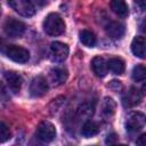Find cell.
Wrapping results in <instances>:
<instances>
[{"instance_id": "obj_26", "label": "cell", "mask_w": 146, "mask_h": 146, "mask_svg": "<svg viewBox=\"0 0 146 146\" xmlns=\"http://www.w3.org/2000/svg\"><path fill=\"white\" fill-rule=\"evenodd\" d=\"M135 3H136L141 10H146V0H135Z\"/></svg>"}, {"instance_id": "obj_2", "label": "cell", "mask_w": 146, "mask_h": 146, "mask_svg": "<svg viewBox=\"0 0 146 146\" xmlns=\"http://www.w3.org/2000/svg\"><path fill=\"white\" fill-rule=\"evenodd\" d=\"M2 52L6 55V57L19 64L26 63L30 58L29 50L21 46H16V44H7L6 47H3Z\"/></svg>"}, {"instance_id": "obj_15", "label": "cell", "mask_w": 146, "mask_h": 146, "mask_svg": "<svg viewBox=\"0 0 146 146\" xmlns=\"http://www.w3.org/2000/svg\"><path fill=\"white\" fill-rule=\"evenodd\" d=\"M116 110V103L111 97H105L100 105V114L104 119H110L114 115Z\"/></svg>"}, {"instance_id": "obj_4", "label": "cell", "mask_w": 146, "mask_h": 146, "mask_svg": "<svg viewBox=\"0 0 146 146\" xmlns=\"http://www.w3.org/2000/svg\"><path fill=\"white\" fill-rule=\"evenodd\" d=\"M25 24L18 19H15L13 17L7 18L3 24V32L9 38H19L25 32Z\"/></svg>"}, {"instance_id": "obj_22", "label": "cell", "mask_w": 146, "mask_h": 146, "mask_svg": "<svg viewBox=\"0 0 146 146\" xmlns=\"http://www.w3.org/2000/svg\"><path fill=\"white\" fill-rule=\"evenodd\" d=\"M10 130L9 128L5 124V122H1L0 123V141L1 143H5L7 141L9 138H10Z\"/></svg>"}, {"instance_id": "obj_29", "label": "cell", "mask_w": 146, "mask_h": 146, "mask_svg": "<svg viewBox=\"0 0 146 146\" xmlns=\"http://www.w3.org/2000/svg\"><path fill=\"white\" fill-rule=\"evenodd\" d=\"M141 89H143V92H144V94H146V83L143 86V88H141Z\"/></svg>"}, {"instance_id": "obj_1", "label": "cell", "mask_w": 146, "mask_h": 146, "mask_svg": "<svg viewBox=\"0 0 146 146\" xmlns=\"http://www.w3.org/2000/svg\"><path fill=\"white\" fill-rule=\"evenodd\" d=\"M43 30L51 36L60 35L65 31V22L58 14L51 13L46 17L43 22Z\"/></svg>"}, {"instance_id": "obj_17", "label": "cell", "mask_w": 146, "mask_h": 146, "mask_svg": "<svg viewBox=\"0 0 146 146\" xmlns=\"http://www.w3.org/2000/svg\"><path fill=\"white\" fill-rule=\"evenodd\" d=\"M107 67H108V70H110L113 74H116V75L123 74V72H124V70H125L124 62H123V59L120 58V57H112V58L107 62Z\"/></svg>"}, {"instance_id": "obj_28", "label": "cell", "mask_w": 146, "mask_h": 146, "mask_svg": "<svg viewBox=\"0 0 146 146\" xmlns=\"http://www.w3.org/2000/svg\"><path fill=\"white\" fill-rule=\"evenodd\" d=\"M140 30H141V32H143V33H145V34H146V19L141 22V24H140Z\"/></svg>"}, {"instance_id": "obj_25", "label": "cell", "mask_w": 146, "mask_h": 146, "mask_svg": "<svg viewBox=\"0 0 146 146\" xmlns=\"http://www.w3.org/2000/svg\"><path fill=\"white\" fill-rule=\"evenodd\" d=\"M136 143H137V145L146 146V132L143 133V135H140V136L138 137V139L136 140Z\"/></svg>"}, {"instance_id": "obj_24", "label": "cell", "mask_w": 146, "mask_h": 146, "mask_svg": "<svg viewBox=\"0 0 146 146\" xmlns=\"http://www.w3.org/2000/svg\"><path fill=\"white\" fill-rule=\"evenodd\" d=\"M105 143L108 145H111V144H116L117 143V136L115 135V133H110L107 137H106V139H105Z\"/></svg>"}, {"instance_id": "obj_18", "label": "cell", "mask_w": 146, "mask_h": 146, "mask_svg": "<svg viewBox=\"0 0 146 146\" xmlns=\"http://www.w3.org/2000/svg\"><path fill=\"white\" fill-rule=\"evenodd\" d=\"M98 132H99V125H98V123L95 122V121H91V120L86 121L84 124L82 125V129H81V133L86 138L94 137Z\"/></svg>"}, {"instance_id": "obj_27", "label": "cell", "mask_w": 146, "mask_h": 146, "mask_svg": "<svg viewBox=\"0 0 146 146\" xmlns=\"http://www.w3.org/2000/svg\"><path fill=\"white\" fill-rule=\"evenodd\" d=\"M34 3H36L38 6H44L47 3V0H33Z\"/></svg>"}, {"instance_id": "obj_21", "label": "cell", "mask_w": 146, "mask_h": 146, "mask_svg": "<svg viewBox=\"0 0 146 146\" xmlns=\"http://www.w3.org/2000/svg\"><path fill=\"white\" fill-rule=\"evenodd\" d=\"M94 105H91L90 103H83L79 106L78 108V114L81 117H90L94 114Z\"/></svg>"}, {"instance_id": "obj_6", "label": "cell", "mask_w": 146, "mask_h": 146, "mask_svg": "<svg viewBox=\"0 0 146 146\" xmlns=\"http://www.w3.org/2000/svg\"><path fill=\"white\" fill-rule=\"evenodd\" d=\"M8 5L22 16L30 17L35 14V7L32 0H8Z\"/></svg>"}, {"instance_id": "obj_5", "label": "cell", "mask_w": 146, "mask_h": 146, "mask_svg": "<svg viewBox=\"0 0 146 146\" xmlns=\"http://www.w3.org/2000/svg\"><path fill=\"white\" fill-rule=\"evenodd\" d=\"M35 136L39 140L43 141V143H50L55 139L56 137V129L55 125L52 123H50L49 121H42L41 123H39L36 131H35Z\"/></svg>"}, {"instance_id": "obj_12", "label": "cell", "mask_w": 146, "mask_h": 146, "mask_svg": "<svg viewBox=\"0 0 146 146\" xmlns=\"http://www.w3.org/2000/svg\"><path fill=\"white\" fill-rule=\"evenodd\" d=\"M105 31H106V34L111 38V39H121L123 35H124V32H125V27L122 23L120 22H110L106 26H105Z\"/></svg>"}, {"instance_id": "obj_19", "label": "cell", "mask_w": 146, "mask_h": 146, "mask_svg": "<svg viewBox=\"0 0 146 146\" xmlns=\"http://www.w3.org/2000/svg\"><path fill=\"white\" fill-rule=\"evenodd\" d=\"M79 39L82 42V44H84L86 47H89V48L95 47L96 46V42H97L96 35L91 31H89V30H82V31H80Z\"/></svg>"}, {"instance_id": "obj_10", "label": "cell", "mask_w": 146, "mask_h": 146, "mask_svg": "<svg viewBox=\"0 0 146 146\" xmlns=\"http://www.w3.org/2000/svg\"><path fill=\"white\" fill-rule=\"evenodd\" d=\"M67 76H68V73L63 67H55V68H51L49 72V81L55 87L64 84L67 80Z\"/></svg>"}, {"instance_id": "obj_11", "label": "cell", "mask_w": 146, "mask_h": 146, "mask_svg": "<svg viewBox=\"0 0 146 146\" xmlns=\"http://www.w3.org/2000/svg\"><path fill=\"white\" fill-rule=\"evenodd\" d=\"M3 78L7 82V86L8 88L14 92V94H17L21 88H22V83H23V79L19 74H17L16 72H11V71H8L3 74Z\"/></svg>"}, {"instance_id": "obj_3", "label": "cell", "mask_w": 146, "mask_h": 146, "mask_svg": "<svg viewBox=\"0 0 146 146\" xmlns=\"http://www.w3.org/2000/svg\"><path fill=\"white\" fill-rule=\"evenodd\" d=\"M146 124V115L141 112H131L125 120V130L129 133H135L141 130Z\"/></svg>"}, {"instance_id": "obj_9", "label": "cell", "mask_w": 146, "mask_h": 146, "mask_svg": "<svg viewBox=\"0 0 146 146\" xmlns=\"http://www.w3.org/2000/svg\"><path fill=\"white\" fill-rule=\"evenodd\" d=\"M141 98H143V92L139 89L131 87L122 95V104L124 107H128V108L133 107V106L140 104Z\"/></svg>"}, {"instance_id": "obj_20", "label": "cell", "mask_w": 146, "mask_h": 146, "mask_svg": "<svg viewBox=\"0 0 146 146\" xmlns=\"http://www.w3.org/2000/svg\"><path fill=\"white\" fill-rule=\"evenodd\" d=\"M131 76H132L133 81H136V82H140V81L146 80V66H144V65H136L132 68Z\"/></svg>"}, {"instance_id": "obj_7", "label": "cell", "mask_w": 146, "mask_h": 146, "mask_svg": "<svg viewBox=\"0 0 146 146\" xmlns=\"http://www.w3.org/2000/svg\"><path fill=\"white\" fill-rule=\"evenodd\" d=\"M50 58L54 62L62 63L68 56V46L60 41H55L50 44Z\"/></svg>"}, {"instance_id": "obj_8", "label": "cell", "mask_w": 146, "mask_h": 146, "mask_svg": "<svg viewBox=\"0 0 146 146\" xmlns=\"http://www.w3.org/2000/svg\"><path fill=\"white\" fill-rule=\"evenodd\" d=\"M48 82L42 75L35 76L30 84V94L32 97H42L48 91Z\"/></svg>"}, {"instance_id": "obj_16", "label": "cell", "mask_w": 146, "mask_h": 146, "mask_svg": "<svg viewBox=\"0 0 146 146\" xmlns=\"http://www.w3.org/2000/svg\"><path fill=\"white\" fill-rule=\"evenodd\" d=\"M110 7L112 11L121 18H125L129 15V8L124 0H111Z\"/></svg>"}, {"instance_id": "obj_14", "label": "cell", "mask_w": 146, "mask_h": 146, "mask_svg": "<svg viewBox=\"0 0 146 146\" xmlns=\"http://www.w3.org/2000/svg\"><path fill=\"white\" fill-rule=\"evenodd\" d=\"M91 68H92V72L98 78H104L107 74V71H108L106 60L103 57H100V56H96V57L92 58V60H91Z\"/></svg>"}, {"instance_id": "obj_13", "label": "cell", "mask_w": 146, "mask_h": 146, "mask_svg": "<svg viewBox=\"0 0 146 146\" xmlns=\"http://www.w3.org/2000/svg\"><path fill=\"white\" fill-rule=\"evenodd\" d=\"M131 51L138 58H146V38L136 36L131 42Z\"/></svg>"}, {"instance_id": "obj_23", "label": "cell", "mask_w": 146, "mask_h": 146, "mask_svg": "<svg viewBox=\"0 0 146 146\" xmlns=\"http://www.w3.org/2000/svg\"><path fill=\"white\" fill-rule=\"evenodd\" d=\"M108 87H110L113 91H119V90L122 89V84H121V82L117 81V80H113V81H111L110 84H108Z\"/></svg>"}]
</instances>
